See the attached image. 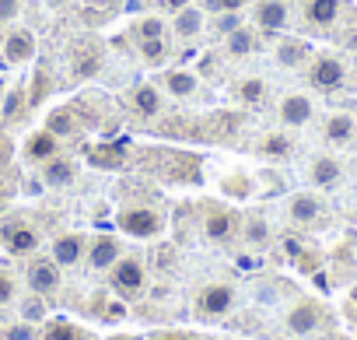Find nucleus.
<instances>
[{
  "mask_svg": "<svg viewBox=\"0 0 357 340\" xmlns=\"http://www.w3.org/2000/svg\"><path fill=\"white\" fill-rule=\"evenodd\" d=\"M347 60L340 57V53H319V57H312V67H308V81H312V88H319V91H336V88H343L347 84Z\"/></svg>",
  "mask_w": 357,
  "mask_h": 340,
  "instance_id": "f257e3e1",
  "label": "nucleus"
},
{
  "mask_svg": "<svg viewBox=\"0 0 357 340\" xmlns=\"http://www.w3.org/2000/svg\"><path fill=\"white\" fill-rule=\"evenodd\" d=\"M116 225H119L126 235H133V239H154V235L165 228L161 214L151 211V207H123L119 218H116Z\"/></svg>",
  "mask_w": 357,
  "mask_h": 340,
  "instance_id": "f03ea898",
  "label": "nucleus"
},
{
  "mask_svg": "<svg viewBox=\"0 0 357 340\" xmlns=\"http://www.w3.org/2000/svg\"><path fill=\"white\" fill-rule=\"evenodd\" d=\"M112 288H116L119 295H126V298L144 295V288H147V270H144V263H140L137 256H119L116 267H112Z\"/></svg>",
  "mask_w": 357,
  "mask_h": 340,
  "instance_id": "7ed1b4c3",
  "label": "nucleus"
},
{
  "mask_svg": "<svg viewBox=\"0 0 357 340\" xmlns=\"http://www.w3.org/2000/svg\"><path fill=\"white\" fill-rule=\"evenodd\" d=\"M197 309H200V316H207V319H221V316H228V312L235 309V288L225 284V281L207 284V288L197 295Z\"/></svg>",
  "mask_w": 357,
  "mask_h": 340,
  "instance_id": "20e7f679",
  "label": "nucleus"
},
{
  "mask_svg": "<svg viewBox=\"0 0 357 340\" xmlns=\"http://www.w3.org/2000/svg\"><path fill=\"white\" fill-rule=\"evenodd\" d=\"M291 22V0H259L252 8V25L259 32H284Z\"/></svg>",
  "mask_w": 357,
  "mask_h": 340,
  "instance_id": "39448f33",
  "label": "nucleus"
},
{
  "mask_svg": "<svg viewBox=\"0 0 357 340\" xmlns=\"http://www.w3.org/2000/svg\"><path fill=\"white\" fill-rule=\"evenodd\" d=\"M301 15L312 29H333L347 15V0H301Z\"/></svg>",
  "mask_w": 357,
  "mask_h": 340,
  "instance_id": "423d86ee",
  "label": "nucleus"
},
{
  "mask_svg": "<svg viewBox=\"0 0 357 340\" xmlns=\"http://www.w3.org/2000/svg\"><path fill=\"white\" fill-rule=\"evenodd\" d=\"M130 109H133L137 119H154V116H161L165 98H161L158 84H137V88L130 91Z\"/></svg>",
  "mask_w": 357,
  "mask_h": 340,
  "instance_id": "0eeeda50",
  "label": "nucleus"
},
{
  "mask_svg": "<svg viewBox=\"0 0 357 340\" xmlns=\"http://www.w3.org/2000/svg\"><path fill=\"white\" fill-rule=\"evenodd\" d=\"M56 154H60V137H56V133H50L46 126L36 130V133H29V140H25V158H29V161L46 165V161H53Z\"/></svg>",
  "mask_w": 357,
  "mask_h": 340,
  "instance_id": "6e6552de",
  "label": "nucleus"
},
{
  "mask_svg": "<svg viewBox=\"0 0 357 340\" xmlns=\"http://www.w3.org/2000/svg\"><path fill=\"white\" fill-rule=\"evenodd\" d=\"M25 277H29V288L36 295H56L60 291V267L53 260H36Z\"/></svg>",
  "mask_w": 357,
  "mask_h": 340,
  "instance_id": "1a4fd4ad",
  "label": "nucleus"
},
{
  "mask_svg": "<svg viewBox=\"0 0 357 340\" xmlns=\"http://www.w3.org/2000/svg\"><path fill=\"white\" fill-rule=\"evenodd\" d=\"M84 253H88V242H84V235H77V232L60 235V239L53 242V249H50V256H53L56 267H74Z\"/></svg>",
  "mask_w": 357,
  "mask_h": 340,
  "instance_id": "9d476101",
  "label": "nucleus"
},
{
  "mask_svg": "<svg viewBox=\"0 0 357 340\" xmlns=\"http://www.w3.org/2000/svg\"><path fill=\"white\" fill-rule=\"evenodd\" d=\"M319 323H322V309H319L315 302H298V305L287 312V330H291V333H298V337L315 333V330H319Z\"/></svg>",
  "mask_w": 357,
  "mask_h": 340,
  "instance_id": "9b49d317",
  "label": "nucleus"
},
{
  "mask_svg": "<svg viewBox=\"0 0 357 340\" xmlns=\"http://www.w3.org/2000/svg\"><path fill=\"white\" fill-rule=\"evenodd\" d=\"M172 32L178 43H197L204 36V11L200 8H183V11H175V22H172Z\"/></svg>",
  "mask_w": 357,
  "mask_h": 340,
  "instance_id": "f8f14e48",
  "label": "nucleus"
},
{
  "mask_svg": "<svg viewBox=\"0 0 357 340\" xmlns=\"http://www.w3.org/2000/svg\"><path fill=\"white\" fill-rule=\"evenodd\" d=\"M36 53V36L29 29H11L4 39V60L8 64H25Z\"/></svg>",
  "mask_w": 357,
  "mask_h": 340,
  "instance_id": "ddd939ff",
  "label": "nucleus"
},
{
  "mask_svg": "<svg viewBox=\"0 0 357 340\" xmlns=\"http://www.w3.org/2000/svg\"><path fill=\"white\" fill-rule=\"evenodd\" d=\"M119 256H123V253H119V242H116L112 235H98V239H91V246H88V263H91L95 270H112Z\"/></svg>",
  "mask_w": 357,
  "mask_h": 340,
  "instance_id": "4468645a",
  "label": "nucleus"
},
{
  "mask_svg": "<svg viewBox=\"0 0 357 340\" xmlns=\"http://www.w3.org/2000/svg\"><path fill=\"white\" fill-rule=\"evenodd\" d=\"M287 214H291V221H298V225H312V221H319V214H322V200H319L315 193H294V197L287 200Z\"/></svg>",
  "mask_w": 357,
  "mask_h": 340,
  "instance_id": "2eb2a0df",
  "label": "nucleus"
},
{
  "mask_svg": "<svg viewBox=\"0 0 357 340\" xmlns=\"http://www.w3.org/2000/svg\"><path fill=\"white\" fill-rule=\"evenodd\" d=\"M312 102H308V95H287V98H280V123H287V126H305L308 119H312Z\"/></svg>",
  "mask_w": 357,
  "mask_h": 340,
  "instance_id": "dca6fc26",
  "label": "nucleus"
},
{
  "mask_svg": "<svg viewBox=\"0 0 357 340\" xmlns=\"http://www.w3.org/2000/svg\"><path fill=\"white\" fill-rule=\"evenodd\" d=\"M77 179V165L70 161V158H53V161H46L43 165V183L46 186H70Z\"/></svg>",
  "mask_w": 357,
  "mask_h": 340,
  "instance_id": "f3484780",
  "label": "nucleus"
},
{
  "mask_svg": "<svg viewBox=\"0 0 357 340\" xmlns=\"http://www.w3.org/2000/svg\"><path fill=\"white\" fill-rule=\"evenodd\" d=\"M225 50L231 57H252L259 50V32L249 29V25H238L231 36H225Z\"/></svg>",
  "mask_w": 357,
  "mask_h": 340,
  "instance_id": "a211bd4d",
  "label": "nucleus"
},
{
  "mask_svg": "<svg viewBox=\"0 0 357 340\" xmlns=\"http://www.w3.org/2000/svg\"><path fill=\"white\" fill-rule=\"evenodd\" d=\"M4 242H8V249L11 253H32L36 246H39V232L32 228V225H25V221H18V225H11L8 232H4Z\"/></svg>",
  "mask_w": 357,
  "mask_h": 340,
  "instance_id": "6ab92c4d",
  "label": "nucleus"
},
{
  "mask_svg": "<svg viewBox=\"0 0 357 340\" xmlns=\"http://www.w3.org/2000/svg\"><path fill=\"white\" fill-rule=\"evenodd\" d=\"M354 133H357V123H354L350 112H333L326 119V140L329 144H350Z\"/></svg>",
  "mask_w": 357,
  "mask_h": 340,
  "instance_id": "aec40b11",
  "label": "nucleus"
},
{
  "mask_svg": "<svg viewBox=\"0 0 357 340\" xmlns=\"http://www.w3.org/2000/svg\"><path fill=\"white\" fill-rule=\"evenodd\" d=\"M88 161L98 165V168H119V165L126 161V151H123V144L105 140V144H95V147L88 151Z\"/></svg>",
  "mask_w": 357,
  "mask_h": 340,
  "instance_id": "412c9836",
  "label": "nucleus"
},
{
  "mask_svg": "<svg viewBox=\"0 0 357 340\" xmlns=\"http://www.w3.org/2000/svg\"><path fill=\"white\" fill-rule=\"evenodd\" d=\"M204 232H207V239H214V242L231 239V235H235V214H231V211H211L207 221H204Z\"/></svg>",
  "mask_w": 357,
  "mask_h": 340,
  "instance_id": "4be33fe9",
  "label": "nucleus"
},
{
  "mask_svg": "<svg viewBox=\"0 0 357 340\" xmlns=\"http://www.w3.org/2000/svg\"><path fill=\"white\" fill-rule=\"evenodd\" d=\"M165 88H168L172 98H193V95L200 91V81H197L193 74H186V71H172V74L165 77Z\"/></svg>",
  "mask_w": 357,
  "mask_h": 340,
  "instance_id": "5701e85b",
  "label": "nucleus"
},
{
  "mask_svg": "<svg viewBox=\"0 0 357 340\" xmlns=\"http://www.w3.org/2000/svg\"><path fill=\"white\" fill-rule=\"evenodd\" d=\"M137 53H140V60H144L147 67H161V64L168 60L172 46H168L165 36H161V39H140V43H137Z\"/></svg>",
  "mask_w": 357,
  "mask_h": 340,
  "instance_id": "b1692460",
  "label": "nucleus"
},
{
  "mask_svg": "<svg viewBox=\"0 0 357 340\" xmlns=\"http://www.w3.org/2000/svg\"><path fill=\"white\" fill-rule=\"evenodd\" d=\"M46 130H50V133H56L60 140H63V137H74V133H77V119H74V109H67V105L53 109V112L46 116Z\"/></svg>",
  "mask_w": 357,
  "mask_h": 340,
  "instance_id": "393cba45",
  "label": "nucleus"
},
{
  "mask_svg": "<svg viewBox=\"0 0 357 340\" xmlns=\"http://www.w3.org/2000/svg\"><path fill=\"white\" fill-rule=\"evenodd\" d=\"M340 172H343V168H340V161L336 158H315L312 161V183L315 186H333L336 179H340Z\"/></svg>",
  "mask_w": 357,
  "mask_h": 340,
  "instance_id": "a878e982",
  "label": "nucleus"
},
{
  "mask_svg": "<svg viewBox=\"0 0 357 340\" xmlns=\"http://www.w3.org/2000/svg\"><path fill=\"white\" fill-rule=\"evenodd\" d=\"M301 60H308V46L301 39H280L277 46V64L280 67H298Z\"/></svg>",
  "mask_w": 357,
  "mask_h": 340,
  "instance_id": "bb28decb",
  "label": "nucleus"
},
{
  "mask_svg": "<svg viewBox=\"0 0 357 340\" xmlns=\"http://www.w3.org/2000/svg\"><path fill=\"white\" fill-rule=\"evenodd\" d=\"M291 151H294V140L287 133H266L259 144V154H266V158H287Z\"/></svg>",
  "mask_w": 357,
  "mask_h": 340,
  "instance_id": "cd10ccee",
  "label": "nucleus"
},
{
  "mask_svg": "<svg viewBox=\"0 0 357 340\" xmlns=\"http://www.w3.org/2000/svg\"><path fill=\"white\" fill-rule=\"evenodd\" d=\"M168 32V25H165V18H158V15H147V18H140V22H133V39L140 43V39H161Z\"/></svg>",
  "mask_w": 357,
  "mask_h": 340,
  "instance_id": "c85d7f7f",
  "label": "nucleus"
},
{
  "mask_svg": "<svg viewBox=\"0 0 357 340\" xmlns=\"http://www.w3.org/2000/svg\"><path fill=\"white\" fill-rule=\"evenodd\" d=\"M32 105V98H29V91H25V84H18V88H11V95H8V102H4V119H22V112Z\"/></svg>",
  "mask_w": 357,
  "mask_h": 340,
  "instance_id": "c756f323",
  "label": "nucleus"
},
{
  "mask_svg": "<svg viewBox=\"0 0 357 340\" xmlns=\"http://www.w3.org/2000/svg\"><path fill=\"white\" fill-rule=\"evenodd\" d=\"M242 235H245V242L249 246H266L270 242V225L259 218V214H252V218H245V228H242Z\"/></svg>",
  "mask_w": 357,
  "mask_h": 340,
  "instance_id": "7c9ffc66",
  "label": "nucleus"
},
{
  "mask_svg": "<svg viewBox=\"0 0 357 340\" xmlns=\"http://www.w3.org/2000/svg\"><path fill=\"white\" fill-rule=\"evenodd\" d=\"M238 98L259 105V102L266 98V81H263V77H245V81H238Z\"/></svg>",
  "mask_w": 357,
  "mask_h": 340,
  "instance_id": "2f4dec72",
  "label": "nucleus"
},
{
  "mask_svg": "<svg viewBox=\"0 0 357 340\" xmlns=\"http://www.w3.org/2000/svg\"><path fill=\"white\" fill-rule=\"evenodd\" d=\"M39 340H84V333L77 326H70V323H50Z\"/></svg>",
  "mask_w": 357,
  "mask_h": 340,
  "instance_id": "473e14b6",
  "label": "nucleus"
},
{
  "mask_svg": "<svg viewBox=\"0 0 357 340\" xmlns=\"http://www.w3.org/2000/svg\"><path fill=\"white\" fill-rule=\"evenodd\" d=\"M249 4V0H204V11L207 15H235Z\"/></svg>",
  "mask_w": 357,
  "mask_h": 340,
  "instance_id": "72a5a7b5",
  "label": "nucleus"
},
{
  "mask_svg": "<svg viewBox=\"0 0 357 340\" xmlns=\"http://www.w3.org/2000/svg\"><path fill=\"white\" fill-rule=\"evenodd\" d=\"M4 340H39V330L32 323H15L4 330Z\"/></svg>",
  "mask_w": 357,
  "mask_h": 340,
  "instance_id": "f704fd0d",
  "label": "nucleus"
},
{
  "mask_svg": "<svg viewBox=\"0 0 357 340\" xmlns=\"http://www.w3.org/2000/svg\"><path fill=\"white\" fill-rule=\"evenodd\" d=\"M238 15H242V11H235V15H218V32H221V36H231V32L242 25Z\"/></svg>",
  "mask_w": 357,
  "mask_h": 340,
  "instance_id": "c9c22d12",
  "label": "nucleus"
},
{
  "mask_svg": "<svg viewBox=\"0 0 357 340\" xmlns=\"http://www.w3.org/2000/svg\"><path fill=\"white\" fill-rule=\"evenodd\" d=\"M15 298V277L8 270H0V305H8Z\"/></svg>",
  "mask_w": 357,
  "mask_h": 340,
  "instance_id": "e433bc0d",
  "label": "nucleus"
},
{
  "mask_svg": "<svg viewBox=\"0 0 357 340\" xmlns=\"http://www.w3.org/2000/svg\"><path fill=\"white\" fill-rule=\"evenodd\" d=\"M22 11V0H0V22H11Z\"/></svg>",
  "mask_w": 357,
  "mask_h": 340,
  "instance_id": "4c0bfd02",
  "label": "nucleus"
},
{
  "mask_svg": "<svg viewBox=\"0 0 357 340\" xmlns=\"http://www.w3.org/2000/svg\"><path fill=\"white\" fill-rule=\"evenodd\" d=\"M22 312H25V323H36V319H43V302H39V298H32V302H25V305H22Z\"/></svg>",
  "mask_w": 357,
  "mask_h": 340,
  "instance_id": "58836bf2",
  "label": "nucleus"
},
{
  "mask_svg": "<svg viewBox=\"0 0 357 340\" xmlns=\"http://www.w3.org/2000/svg\"><path fill=\"white\" fill-rule=\"evenodd\" d=\"M11 154H15V144H11V137H4V133H0V168H4V165L11 161Z\"/></svg>",
  "mask_w": 357,
  "mask_h": 340,
  "instance_id": "ea45409f",
  "label": "nucleus"
},
{
  "mask_svg": "<svg viewBox=\"0 0 357 340\" xmlns=\"http://www.w3.org/2000/svg\"><path fill=\"white\" fill-rule=\"evenodd\" d=\"M161 4H165L168 11H183V8L190 4V0H161Z\"/></svg>",
  "mask_w": 357,
  "mask_h": 340,
  "instance_id": "a19ab883",
  "label": "nucleus"
},
{
  "mask_svg": "<svg viewBox=\"0 0 357 340\" xmlns=\"http://www.w3.org/2000/svg\"><path fill=\"white\" fill-rule=\"evenodd\" d=\"M154 340H190V337H183V333H158Z\"/></svg>",
  "mask_w": 357,
  "mask_h": 340,
  "instance_id": "79ce46f5",
  "label": "nucleus"
},
{
  "mask_svg": "<svg viewBox=\"0 0 357 340\" xmlns=\"http://www.w3.org/2000/svg\"><path fill=\"white\" fill-rule=\"evenodd\" d=\"M112 340H133V337H112Z\"/></svg>",
  "mask_w": 357,
  "mask_h": 340,
  "instance_id": "37998d69",
  "label": "nucleus"
},
{
  "mask_svg": "<svg viewBox=\"0 0 357 340\" xmlns=\"http://www.w3.org/2000/svg\"><path fill=\"white\" fill-rule=\"evenodd\" d=\"M354 302H357V291H354Z\"/></svg>",
  "mask_w": 357,
  "mask_h": 340,
  "instance_id": "c03bdc74",
  "label": "nucleus"
}]
</instances>
